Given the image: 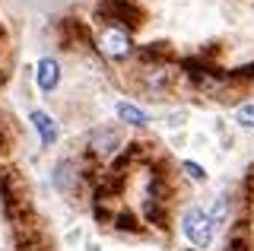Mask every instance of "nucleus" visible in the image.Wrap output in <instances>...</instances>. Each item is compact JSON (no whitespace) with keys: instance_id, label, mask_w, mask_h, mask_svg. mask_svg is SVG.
I'll list each match as a JSON object with an SVG mask.
<instances>
[{"instance_id":"f257e3e1","label":"nucleus","mask_w":254,"mask_h":251,"mask_svg":"<svg viewBox=\"0 0 254 251\" xmlns=\"http://www.w3.org/2000/svg\"><path fill=\"white\" fill-rule=\"evenodd\" d=\"M181 229L197 248H206L213 242V235H216V223H213V216L206 210H188L185 219H181Z\"/></svg>"},{"instance_id":"39448f33","label":"nucleus","mask_w":254,"mask_h":251,"mask_svg":"<svg viewBox=\"0 0 254 251\" xmlns=\"http://www.w3.org/2000/svg\"><path fill=\"white\" fill-rule=\"evenodd\" d=\"M79 185V175H76V166L70 159H61L58 169H54V188H58L61 194H73Z\"/></svg>"},{"instance_id":"1a4fd4ad","label":"nucleus","mask_w":254,"mask_h":251,"mask_svg":"<svg viewBox=\"0 0 254 251\" xmlns=\"http://www.w3.org/2000/svg\"><path fill=\"white\" fill-rule=\"evenodd\" d=\"M235 121L242 124V127H254V102H248V105H242L235 112Z\"/></svg>"},{"instance_id":"423d86ee","label":"nucleus","mask_w":254,"mask_h":251,"mask_svg":"<svg viewBox=\"0 0 254 251\" xmlns=\"http://www.w3.org/2000/svg\"><path fill=\"white\" fill-rule=\"evenodd\" d=\"M35 76H38V89H42V92L58 89V83H61V64H58V61H51V58L38 61Z\"/></svg>"},{"instance_id":"f03ea898","label":"nucleus","mask_w":254,"mask_h":251,"mask_svg":"<svg viewBox=\"0 0 254 251\" xmlns=\"http://www.w3.org/2000/svg\"><path fill=\"white\" fill-rule=\"evenodd\" d=\"M121 146H124V134L118 127H99L89 137V150H92V156H99V159H111Z\"/></svg>"},{"instance_id":"20e7f679","label":"nucleus","mask_w":254,"mask_h":251,"mask_svg":"<svg viewBox=\"0 0 254 251\" xmlns=\"http://www.w3.org/2000/svg\"><path fill=\"white\" fill-rule=\"evenodd\" d=\"M99 13L108 16L111 22H130V26L140 22V10L130 3V0H105V3L99 6Z\"/></svg>"},{"instance_id":"7ed1b4c3","label":"nucleus","mask_w":254,"mask_h":251,"mask_svg":"<svg viewBox=\"0 0 254 251\" xmlns=\"http://www.w3.org/2000/svg\"><path fill=\"white\" fill-rule=\"evenodd\" d=\"M99 51H105L108 58H127L130 54V35H127V29L108 26L99 35Z\"/></svg>"},{"instance_id":"6e6552de","label":"nucleus","mask_w":254,"mask_h":251,"mask_svg":"<svg viewBox=\"0 0 254 251\" xmlns=\"http://www.w3.org/2000/svg\"><path fill=\"white\" fill-rule=\"evenodd\" d=\"M118 118H121L124 124H133V127H143V124H149V115L143 112V108L137 105H130V102H118Z\"/></svg>"},{"instance_id":"9d476101","label":"nucleus","mask_w":254,"mask_h":251,"mask_svg":"<svg viewBox=\"0 0 254 251\" xmlns=\"http://www.w3.org/2000/svg\"><path fill=\"white\" fill-rule=\"evenodd\" d=\"M181 169H185L188 175L194 178V182H206V172H203L200 166H197V162H190V159H188V162H181Z\"/></svg>"},{"instance_id":"0eeeda50","label":"nucleus","mask_w":254,"mask_h":251,"mask_svg":"<svg viewBox=\"0 0 254 251\" xmlns=\"http://www.w3.org/2000/svg\"><path fill=\"white\" fill-rule=\"evenodd\" d=\"M32 124H35V130H38V137H42V143H45V146H51L54 140H58V124H54V118H51V115H45V112H32Z\"/></svg>"}]
</instances>
